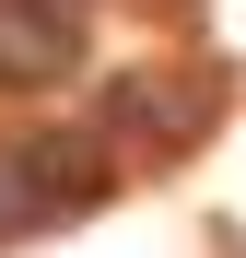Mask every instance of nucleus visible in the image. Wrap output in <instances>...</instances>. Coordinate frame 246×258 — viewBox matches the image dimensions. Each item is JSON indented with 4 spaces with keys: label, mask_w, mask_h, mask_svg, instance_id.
Masks as SVG:
<instances>
[{
    "label": "nucleus",
    "mask_w": 246,
    "mask_h": 258,
    "mask_svg": "<svg viewBox=\"0 0 246 258\" xmlns=\"http://www.w3.org/2000/svg\"><path fill=\"white\" fill-rule=\"evenodd\" d=\"M82 71V35L59 0H0V82H70Z\"/></svg>",
    "instance_id": "obj_1"
},
{
    "label": "nucleus",
    "mask_w": 246,
    "mask_h": 258,
    "mask_svg": "<svg viewBox=\"0 0 246 258\" xmlns=\"http://www.w3.org/2000/svg\"><path fill=\"white\" fill-rule=\"evenodd\" d=\"M117 117H141V129H188L199 94H176V82H129V94H117Z\"/></svg>",
    "instance_id": "obj_2"
}]
</instances>
